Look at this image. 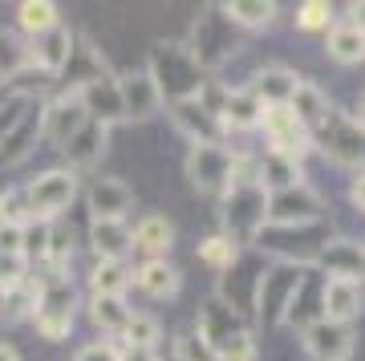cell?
I'll return each mask as SVG.
<instances>
[{
    "mask_svg": "<svg viewBox=\"0 0 365 361\" xmlns=\"http://www.w3.org/2000/svg\"><path fill=\"white\" fill-rule=\"evenodd\" d=\"M49 228L53 223H41V220L25 223V248H21V256L41 264V268H45V256H49Z\"/></svg>",
    "mask_w": 365,
    "mask_h": 361,
    "instance_id": "37",
    "label": "cell"
},
{
    "mask_svg": "<svg viewBox=\"0 0 365 361\" xmlns=\"http://www.w3.org/2000/svg\"><path fill=\"white\" fill-rule=\"evenodd\" d=\"M73 309H78V293H73V280L66 276H41V293L37 305H33V325H37L41 337L49 341H61L73 329Z\"/></svg>",
    "mask_w": 365,
    "mask_h": 361,
    "instance_id": "2",
    "label": "cell"
},
{
    "mask_svg": "<svg viewBox=\"0 0 365 361\" xmlns=\"http://www.w3.org/2000/svg\"><path fill=\"white\" fill-rule=\"evenodd\" d=\"M321 220H325V203L304 183L288 191H272L264 203V228H309Z\"/></svg>",
    "mask_w": 365,
    "mask_h": 361,
    "instance_id": "7",
    "label": "cell"
},
{
    "mask_svg": "<svg viewBox=\"0 0 365 361\" xmlns=\"http://www.w3.org/2000/svg\"><path fill=\"white\" fill-rule=\"evenodd\" d=\"M317 268H325L329 280H365V244H353V240H329V244L317 248L313 256Z\"/></svg>",
    "mask_w": 365,
    "mask_h": 361,
    "instance_id": "13",
    "label": "cell"
},
{
    "mask_svg": "<svg viewBox=\"0 0 365 361\" xmlns=\"http://www.w3.org/2000/svg\"><path fill=\"white\" fill-rule=\"evenodd\" d=\"M329 21H333V9L321 4V0H309V4L297 9V25L304 29V33H321V29L329 33Z\"/></svg>",
    "mask_w": 365,
    "mask_h": 361,
    "instance_id": "41",
    "label": "cell"
},
{
    "mask_svg": "<svg viewBox=\"0 0 365 361\" xmlns=\"http://www.w3.org/2000/svg\"><path fill=\"white\" fill-rule=\"evenodd\" d=\"M16 21H21V29H25L29 37H41V33H49L57 25V4H49V0H25L16 9Z\"/></svg>",
    "mask_w": 365,
    "mask_h": 361,
    "instance_id": "34",
    "label": "cell"
},
{
    "mask_svg": "<svg viewBox=\"0 0 365 361\" xmlns=\"http://www.w3.org/2000/svg\"><path fill=\"white\" fill-rule=\"evenodd\" d=\"M0 223H29V195L25 187H4L0 191Z\"/></svg>",
    "mask_w": 365,
    "mask_h": 361,
    "instance_id": "39",
    "label": "cell"
},
{
    "mask_svg": "<svg viewBox=\"0 0 365 361\" xmlns=\"http://www.w3.org/2000/svg\"><path fill=\"white\" fill-rule=\"evenodd\" d=\"M29 195V220H41V223H53L61 211H69V203L78 199V175L69 167H57V171H45L25 187Z\"/></svg>",
    "mask_w": 365,
    "mask_h": 361,
    "instance_id": "6",
    "label": "cell"
},
{
    "mask_svg": "<svg viewBox=\"0 0 365 361\" xmlns=\"http://www.w3.org/2000/svg\"><path fill=\"white\" fill-rule=\"evenodd\" d=\"M90 317H93V325H98L102 333L122 337V329H126V321H130V305H126V297H93L90 300Z\"/></svg>",
    "mask_w": 365,
    "mask_h": 361,
    "instance_id": "33",
    "label": "cell"
},
{
    "mask_svg": "<svg viewBox=\"0 0 365 361\" xmlns=\"http://www.w3.org/2000/svg\"><path fill=\"white\" fill-rule=\"evenodd\" d=\"M150 81L158 86L163 102H182V98H195L199 86H203V69L195 65V57L187 53V45H170V41H158L150 49V65H146Z\"/></svg>",
    "mask_w": 365,
    "mask_h": 361,
    "instance_id": "1",
    "label": "cell"
},
{
    "mask_svg": "<svg viewBox=\"0 0 365 361\" xmlns=\"http://www.w3.org/2000/svg\"><path fill=\"white\" fill-rule=\"evenodd\" d=\"M106 142H110V126H102V122H86V126L61 146L66 158H69V171H73V175H78V171H93L98 163H102V155H106Z\"/></svg>",
    "mask_w": 365,
    "mask_h": 361,
    "instance_id": "19",
    "label": "cell"
},
{
    "mask_svg": "<svg viewBox=\"0 0 365 361\" xmlns=\"http://www.w3.org/2000/svg\"><path fill=\"white\" fill-rule=\"evenodd\" d=\"M90 244L98 260H126L134 252V235L122 220H93L90 223Z\"/></svg>",
    "mask_w": 365,
    "mask_h": 361,
    "instance_id": "22",
    "label": "cell"
},
{
    "mask_svg": "<svg viewBox=\"0 0 365 361\" xmlns=\"http://www.w3.org/2000/svg\"><path fill=\"white\" fill-rule=\"evenodd\" d=\"M167 114L175 122L182 138H191V146H220L223 138V126L220 118H211L195 98H182V102H167Z\"/></svg>",
    "mask_w": 365,
    "mask_h": 361,
    "instance_id": "12",
    "label": "cell"
},
{
    "mask_svg": "<svg viewBox=\"0 0 365 361\" xmlns=\"http://www.w3.org/2000/svg\"><path fill=\"white\" fill-rule=\"evenodd\" d=\"M0 361H21V353H16L13 345H4V341H0Z\"/></svg>",
    "mask_w": 365,
    "mask_h": 361,
    "instance_id": "48",
    "label": "cell"
},
{
    "mask_svg": "<svg viewBox=\"0 0 365 361\" xmlns=\"http://www.w3.org/2000/svg\"><path fill=\"white\" fill-rule=\"evenodd\" d=\"M235 329H244V321H240V312H235L223 297H211L207 305L199 309V337L211 345V353H215V345L227 341Z\"/></svg>",
    "mask_w": 365,
    "mask_h": 361,
    "instance_id": "20",
    "label": "cell"
},
{
    "mask_svg": "<svg viewBox=\"0 0 365 361\" xmlns=\"http://www.w3.org/2000/svg\"><path fill=\"white\" fill-rule=\"evenodd\" d=\"M134 272L126 260H98V268L90 272V288L93 297H126Z\"/></svg>",
    "mask_w": 365,
    "mask_h": 361,
    "instance_id": "27",
    "label": "cell"
},
{
    "mask_svg": "<svg viewBox=\"0 0 365 361\" xmlns=\"http://www.w3.org/2000/svg\"><path fill=\"white\" fill-rule=\"evenodd\" d=\"M73 41H78V33H73L69 25H53L49 33L33 37L29 61L37 65L41 73H49V78H61L66 65H69V53H73Z\"/></svg>",
    "mask_w": 365,
    "mask_h": 361,
    "instance_id": "15",
    "label": "cell"
},
{
    "mask_svg": "<svg viewBox=\"0 0 365 361\" xmlns=\"http://www.w3.org/2000/svg\"><path fill=\"white\" fill-rule=\"evenodd\" d=\"M158 321L155 317H143V312H130V321H126V329H122V341L130 349H155L158 345Z\"/></svg>",
    "mask_w": 365,
    "mask_h": 361,
    "instance_id": "36",
    "label": "cell"
},
{
    "mask_svg": "<svg viewBox=\"0 0 365 361\" xmlns=\"http://www.w3.org/2000/svg\"><path fill=\"white\" fill-rule=\"evenodd\" d=\"M304 349L313 361H349L353 353V329L349 325H333V321H309L304 329Z\"/></svg>",
    "mask_w": 365,
    "mask_h": 361,
    "instance_id": "14",
    "label": "cell"
},
{
    "mask_svg": "<svg viewBox=\"0 0 365 361\" xmlns=\"http://www.w3.org/2000/svg\"><path fill=\"white\" fill-rule=\"evenodd\" d=\"M220 203H223V235L235 248L256 240V235H264V203H268V191H264L260 183H235Z\"/></svg>",
    "mask_w": 365,
    "mask_h": 361,
    "instance_id": "3",
    "label": "cell"
},
{
    "mask_svg": "<svg viewBox=\"0 0 365 361\" xmlns=\"http://www.w3.org/2000/svg\"><path fill=\"white\" fill-rule=\"evenodd\" d=\"M256 183L264 191H288V187H300V163H288L280 155H264L256 163Z\"/></svg>",
    "mask_w": 365,
    "mask_h": 361,
    "instance_id": "30",
    "label": "cell"
},
{
    "mask_svg": "<svg viewBox=\"0 0 365 361\" xmlns=\"http://www.w3.org/2000/svg\"><path fill=\"white\" fill-rule=\"evenodd\" d=\"M78 93H81V106H86L90 122H102V126L126 122V118H122V98H118V78L110 73V69L98 73L93 81H86Z\"/></svg>",
    "mask_w": 365,
    "mask_h": 361,
    "instance_id": "16",
    "label": "cell"
},
{
    "mask_svg": "<svg viewBox=\"0 0 365 361\" xmlns=\"http://www.w3.org/2000/svg\"><path fill=\"white\" fill-rule=\"evenodd\" d=\"M260 114L264 106L252 98L248 90H227V102H223V114H220V126H235V130H256L260 126Z\"/></svg>",
    "mask_w": 365,
    "mask_h": 361,
    "instance_id": "28",
    "label": "cell"
},
{
    "mask_svg": "<svg viewBox=\"0 0 365 361\" xmlns=\"http://www.w3.org/2000/svg\"><path fill=\"white\" fill-rule=\"evenodd\" d=\"M297 73L284 69V65H268V69H256V78H252V98L260 106H288L292 90H297Z\"/></svg>",
    "mask_w": 365,
    "mask_h": 361,
    "instance_id": "21",
    "label": "cell"
},
{
    "mask_svg": "<svg viewBox=\"0 0 365 361\" xmlns=\"http://www.w3.org/2000/svg\"><path fill=\"white\" fill-rule=\"evenodd\" d=\"M4 300H9V288L0 284V321H4Z\"/></svg>",
    "mask_w": 365,
    "mask_h": 361,
    "instance_id": "49",
    "label": "cell"
},
{
    "mask_svg": "<svg viewBox=\"0 0 365 361\" xmlns=\"http://www.w3.org/2000/svg\"><path fill=\"white\" fill-rule=\"evenodd\" d=\"M138 288H143L146 297H155V300H170L175 293H179V268L170 264V260H146V264H138Z\"/></svg>",
    "mask_w": 365,
    "mask_h": 361,
    "instance_id": "24",
    "label": "cell"
},
{
    "mask_svg": "<svg viewBox=\"0 0 365 361\" xmlns=\"http://www.w3.org/2000/svg\"><path fill=\"white\" fill-rule=\"evenodd\" d=\"M304 280V264H280V268H268L256 276V288H252V309L264 325H280L288 312V300L297 293V284Z\"/></svg>",
    "mask_w": 365,
    "mask_h": 361,
    "instance_id": "5",
    "label": "cell"
},
{
    "mask_svg": "<svg viewBox=\"0 0 365 361\" xmlns=\"http://www.w3.org/2000/svg\"><path fill=\"white\" fill-rule=\"evenodd\" d=\"M215 361H256V341L248 329H235L227 341L215 345Z\"/></svg>",
    "mask_w": 365,
    "mask_h": 361,
    "instance_id": "38",
    "label": "cell"
},
{
    "mask_svg": "<svg viewBox=\"0 0 365 361\" xmlns=\"http://www.w3.org/2000/svg\"><path fill=\"white\" fill-rule=\"evenodd\" d=\"M227 25V16H223L220 4H207V13L195 21V41H191V57H195V65L207 73V69H215V65H223V57L235 49V41H232V29H223Z\"/></svg>",
    "mask_w": 365,
    "mask_h": 361,
    "instance_id": "9",
    "label": "cell"
},
{
    "mask_svg": "<svg viewBox=\"0 0 365 361\" xmlns=\"http://www.w3.org/2000/svg\"><path fill=\"white\" fill-rule=\"evenodd\" d=\"M86 203H90L93 220H122L134 207V191L122 179H114V175H98L86 187Z\"/></svg>",
    "mask_w": 365,
    "mask_h": 361,
    "instance_id": "17",
    "label": "cell"
},
{
    "mask_svg": "<svg viewBox=\"0 0 365 361\" xmlns=\"http://www.w3.org/2000/svg\"><path fill=\"white\" fill-rule=\"evenodd\" d=\"M33 106H37V98H9V102L0 106V138H9V134L33 114Z\"/></svg>",
    "mask_w": 365,
    "mask_h": 361,
    "instance_id": "40",
    "label": "cell"
},
{
    "mask_svg": "<svg viewBox=\"0 0 365 361\" xmlns=\"http://www.w3.org/2000/svg\"><path fill=\"white\" fill-rule=\"evenodd\" d=\"M69 73V90H81V86H86V81H93L98 78V73H106V61L102 57H98V49H93L90 41L86 37H78L73 41V53H69V65H66Z\"/></svg>",
    "mask_w": 365,
    "mask_h": 361,
    "instance_id": "31",
    "label": "cell"
},
{
    "mask_svg": "<svg viewBox=\"0 0 365 361\" xmlns=\"http://www.w3.org/2000/svg\"><path fill=\"white\" fill-rule=\"evenodd\" d=\"M130 235H134V248L146 252L150 260H163L170 252V244H175V228H170L167 215H146V220H138V228Z\"/></svg>",
    "mask_w": 365,
    "mask_h": 361,
    "instance_id": "25",
    "label": "cell"
},
{
    "mask_svg": "<svg viewBox=\"0 0 365 361\" xmlns=\"http://www.w3.org/2000/svg\"><path fill=\"white\" fill-rule=\"evenodd\" d=\"M118 98H122V118L126 122H150L163 110V93H158V86L150 81L146 69L122 73L118 78Z\"/></svg>",
    "mask_w": 365,
    "mask_h": 361,
    "instance_id": "11",
    "label": "cell"
},
{
    "mask_svg": "<svg viewBox=\"0 0 365 361\" xmlns=\"http://www.w3.org/2000/svg\"><path fill=\"white\" fill-rule=\"evenodd\" d=\"M349 25H357V29L365 33V0H361V4H353V16H349Z\"/></svg>",
    "mask_w": 365,
    "mask_h": 361,
    "instance_id": "47",
    "label": "cell"
},
{
    "mask_svg": "<svg viewBox=\"0 0 365 361\" xmlns=\"http://www.w3.org/2000/svg\"><path fill=\"white\" fill-rule=\"evenodd\" d=\"M199 260L207 264V268H215V272H227L240 260V248L227 240V235H207L203 244H199Z\"/></svg>",
    "mask_w": 365,
    "mask_h": 361,
    "instance_id": "35",
    "label": "cell"
},
{
    "mask_svg": "<svg viewBox=\"0 0 365 361\" xmlns=\"http://www.w3.org/2000/svg\"><path fill=\"white\" fill-rule=\"evenodd\" d=\"M21 248H25V228L0 223V256H21Z\"/></svg>",
    "mask_w": 365,
    "mask_h": 361,
    "instance_id": "43",
    "label": "cell"
},
{
    "mask_svg": "<svg viewBox=\"0 0 365 361\" xmlns=\"http://www.w3.org/2000/svg\"><path fill=\"white\" fill-rule=\"evenodd\" d=\"M357 122H361V126H365V98H361V118H357Z\"/></svg>",
    "mask_w": 365,
    "mask_h": 361,
    "instance_id": "50",
    "label": "cell"
},
{
    "mask_svg": "<svg viewBox=\"0 0 365 361\" xmlns=\"http://www.w3.org/2000/svg\"><path fill=\"white\" fill-rule=\"evenodd\" d=\"M288 110L297 114L300 126L313 134V130L329 118V110H333V106H329V98H325V90H321V86H313V81H297V90H292V98H288Z\"/></svg>",
    "mask_w": 365,
    "mask_h": 361,
    "instance_id": "23",
    "label": "cell"
},
{
    "mask_svg": "<svg viewBox=\"0 0 365 361\" xmlns=\"http://www.w3.org/2000/svg\"><path fill=\"white\" fill-rule=\"evenodd\" d=\"M361 305H365V293L361 284L353 280H325L321 288V321H333V325H353L361 317Z\"/></svg>",
    "mask_w": 365,
    "mask_h": 361,
    "instance_id": "18",
    "label": "cell"
},
{
    "mask_svg": "<svg viewBox=\"0 0 365 361\" xmlns=\"http://www.w3.org/2000/svg\"><path fill=\"white\" fill-rule=\"evenodd\" d=\"M349 195H353V203H357V207H361V211H365V171H361V175H357V179H353Z\"/></svg>",
    "mask_w": 365,
    "mask_h": 361,
    "instance_id": "46",
    "label": "cell"
},
{
    "mask_svg": "<svg viewBox=\"0 0 365 361\" xmlns=\"http://www.w3.org/2000/svg\"><path fill=\"white\" fill-rule=\"evenodd\" d=\"M175 361H215V353L199 333H182L175 341Z\"/></svg>",
    "mask_w": 365,
    "mask_h": 361,
    "instance_id": "42",
    "label": "cell"
},
{
    "mask_svg": "<svg viewBox=\"0 0 365 361\" xmlns=\"http://www.w3.org/2000/svg\"><path fill=\"white\" fill-rule=\"evenodd\" d=\"M309 138H313V146H321L333 163L365 171V126L357 118H345V114H337V110H329V118L309 134Z\"/></svg>",
    "mask_w": 365,
    "mask_h": 361,
    "instance_id": "4",
    "label": "cell"
},
{
    "mask_svg": "<svg viewBox=\"0 0 365 361\" xmlns=\"http://www.w3.org/2000/svg\"><path fill=\"white\" fill-rule=\"evenodd\" d=\"M223 16L240 29H264L276 21V4L272 0H232V4H220Z\"/></svg>",
    "mask_w": 365,
    "mask_h": 361,
    "instance_id": "32",
    "label": "cell"
},
{
    "mask_svg": "<svg viewBox=\"0 0 365 361\" xmlns=\"http://www.w3.org/2000/svg\"><path fill=\"white\" fill-rule=\"evenodd\" d=\"M25 276H29L25 256H0V284H4V288H16Z\"/></svg>",
    "mask_w": 365,
    "mask_h": 361,
    "instance_id": "44",
    "label": "cell"
},
{
    "mask_svg": "<svg viewBox=\"0 0 365 361\" xmlns=\"http://www.w3.org/2000/svg\"><path fill=\"white\" fill-rule=\"evenodd\" d=\"M37 138H41V114H29L9 138H0V167H16V163H25V158L37 151Z\"/></svg>",
    "mask_w": 365,
    "mask_h": 361,
    "instance_id": "26",
    "label": "cell"
},
{
    "mask_svg": "<svg viewBox=\"0 0 365 361\" xmlns=\"http://www.w3.org/2000/svg\"><path fill=\"white\" fill-rule=\"evenodd\" d=\"M232 171H235V155H227L220 146H191L187 151V179L191 187L211 199H223L232 191Z\"/></svg>",
    "mask_w": 365,
    "mask_h": 361,
    "instance_id": "8",
    "label": "cell"
},
{
    "mask_svg": "<svg viewBox=\"0 0 365 361\" xmlns=\"http://www.w3.org/2000/svg\"><path fill=\"white\" fill-rule=\"evenodd\" d=\"M73 361H114V349L110 345H86Z\"/></svg>",
    "mask_w": 365,
    "mask_h": 361,
    "instance_id": "45",
    "label": "cell"
},
{
    "mask_svg": "<svg viewBox=\"0 0 365 361\" xmlns=\"http://www.w3.org/2000/svg\"><path fill=\"white\" fill-rule=\"evenodd\" d=\"M86 122H90V114H86V106H81V93L61 90L53 102H45V110H41V138H49L53 146H66Z\"/></svg>",
    "mask_w": 365,
    "mask_h": 361,
    "instance_id": "10",
    "label": "cell"
},
{
    "mask_svg": "<svg viewBox=\"0 0 365 361\" xmlns=\"http://www.w3.org/2000/svg\"><path fill=\"white\" fill-rule=\"evenodd\" d=\"M325 49H329L333 61L357 65V61H365V33L357 25H349V21H345V25H333V29H329Z\"/></svg>",
    "mask_w": 365,
    "mask_h": 361,
    "instance_id": "29",
    "label": "cell"
}]
</instances>
